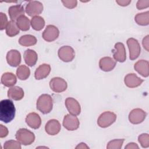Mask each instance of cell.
<instances>
[{
    "mask_svg": "<svg viewBox=\"0 0 149 149\" xmlns=\"http://www.w3.org/2000/svg\"><path fill=\"white\" fill-rule=\"evenodd\" d=\"M16 108L13 102L9 99L0 102V120L5 123L11 122L15 116Z\"/></svg>",
    "mask_w": 149,
    "mask_h": 149,
    "instance_id": "obj_1",
    "label": "cell"
},
{
    "mask_svg": "<svg viewBox=\"0 0 149 149\" xmlns=\"http://www.w3.org/2000/svg\"><path fill=\"white\" fill-rule=\"evenodd\" d=\"M53 100L51 96L47 94H43L41 95L36 104L37 109L43 114H47L49 113L52 109Z\"/></svg>",
    "mask_w": 149,
    "mask_h": 149,
    "instance_id": "obj_2",
    "label": "cell"
},
{
    "mask_svg": "<svg viewBox=\"0 0 149 149\" xmlns=\"http://www.w3.org/2000/svg\"><path fill=\"white\" fill-rule=\"evenodd\" d=\"M15 137L16 140L24 146L30 145L35 140L34 134L26 128L19 129L16 132Z\"/></svg>",
    "mask_w": 149,
    "mask_h": 149,
    "instance_id": "obj_3",
    "label": "cell"
},
{
    "mask_svg": "<svg viewBox=\"0 0 149 149\" xmlns=\"http://www.w3.org/2000/svg\"><path fill=\"white\" fill-rule=\"evenodd\" d=\"M116 119V115L111 111L102 113L97 119L98 125L102 128H106L112 125Z\"/></svg>",
    "mask_w": 149,
    "mask_h": 149,
    "instance_id": "obj_4",
    "label": "cell"
},
{
    "mask_svg": "<svg viewBox=\"0 0 149 149\" xmlns=\"http://www.w3.org/2000/svg\"><path fill=\"white\" fill-rule=\"evenodd\" d=\"M25 10L26 13L31 17L37 16L43 10V5L37 1H30L26 5Z\"/></svg>",
    "mask_w": 149,
    "mask_h": 149,
    "instance_id": "obj_5",
    "label": "cell"
},
{
    "mask_svg": "<svg viewBox=\"0 0 149 149\" xmlns=\"http://www.w3.org/2000/svg\"><path fill=\"white\" fill-rule=\"evenodd\" d=\"M129 49V58L130 60L137 59L140 54L141 48L138 41L133 38H129L126 41Z\"/></svg>",
    "mask_w": 149,
    "mask_h": 149,
    "instance_id": "obj_6",
    "label": "cell"
},
{
    "mask_svg": "<svg viewBox=\"0 0 149 149\" xmlns=\"http://www.w3.org/2000/svg\"><path fill=\"white\" fill-rule=\"evenodd\" d=\"M58 55L61 61L65 62H69L74 58L75 52L72 47L66 45L62 46L59 49Z\"/></svg>",
    "mask_w": 149,
    "mask_h": 149,
    "instance_id": "obj_7",
    "label": "cell"
},
{
    "mask_svg": "<svg viewBox=\"0 0 149 149\" xmlns=\"http://www.w3.org/2000/svg\"><path fill=\"white\" fill-rule=\"evenodd\" d=\"M80 125L79 119L75 115L67 114L64 116L63 126L68 130L73 131L77 129Z\"/></svg>",
    "mask_w": 149,
    "mask_h": 149,
    "instance_id": "obj_8",
    "label": "cell"
},
{
    "mask_svg": "<svg viewBox=\"0 0 149 149\" xmlns=\"http://www.w3.org/2000/svg\"><path fill=\"white\" fill-rule=\"evenodd\" d=\"M49 87L55 93H61L66 90L68 84L63 79L59 77H55L50 80Z\"/></svg>",
    "mask_w": 149,
    "mask_h": 149,
    "instance_id": "obj_9",
    "label": "cell"
},
{
    "mask_svg": "<svg viewBox=\"0 0 149 149\" xmlns=\"http://www.w3.org/2000/svg\"><path fill=\"white\" fill-rule=\"evenodd\" d=\"M59 35L58 29L54 25H48L42 33L43 39L47 42L55 41Z\"/></svg>",
    "mask_w": 149,
    "mask_h": 149,
    "instance_id": "obj_10",
    "label": "cell"
},
{
    "mask_svg": "<svg viewBox=\"0 0 149 149\" xmlns=\"http://www.w3.org/2000/svg\"><path fill=\"white\" fill-rule=\"evenodd\" d=\"M147 116L146 112L140 108L133 109L129 115V120L132 124H139L143 122Z\"/></svg>",
    "mask_w": 149,
    "mask_h": 149,
    "instance_id": "obj_11",
    "label": "cell"
},
{
    "mask_svg": "<svg viewBox=\"0 0 149 149\" xmlns=\"http://www.w3.org/2000/svg\"><path fill=\"white\" fill-rule=\"evenodd\" d=\"M114 59L119 62H124L126 59V53L125 45L122 42L115 44L114 49L112 51Z\"/></svg>",
    "mask_w": 149,
    "mask_h": 149,
    "instance_id": "obj_12",
    "label": "cell"
},
{
    "mask_svg": "<svg viewBox=\"0 0 149 149\" xmlns=\"http://www.w3.org/2000/svg\"><path fill=\"white\" fill-rule=\"evenodd\" d=\"M65 104L70 114L77 116L80 113V105L76 99L72 97H68L65 100Z\"/></svg>",
    "mask_w": 149,
    "mask_h": 149,
    "instance_id": "obj_13",
    "label": "cell"
},
{
    "mask_svg": "<svg viewBox=\"0 0 149 149\" xmlns=\"http://www.w3.org/2000/svg\"><path fill=\"white\" fill-rule=\"evenodd\" d=\"M6 58L8 63L12 67L19 66L21 62L20 53L16 49H11L8 51Z\"/></svg>",
    "mask_w": 149,
    "mask_h": 149,
    "instance_id": "obj_14",
    "label": "cell"
},
{
    "mask_svg": "<svg viewBox=\"0 0 149 149\" xmlns=\"http://www.w3.org/2000/svg\"><path fill=\"white\" fill-rule=\"evenodd\" d=\"M61 126L59 122L56 119L49 120L45 126V130L46 133L49 135L54 136L59 133Z\"/></svg>",
    "mask_w": 149,
    "mask_h": 149,
    "instance_id": "obj_15",
    "label": "cell"
},
{
    "mask_svg": "<svg viewBox=\"0 0 149 149\" xmlns=\"http://www.w3.org/2000/svg\"><path fill=\"white\" fill-rule=\"evenodd\" d=\"M26 122L29 127L34 129H38L41 124V119L40 115L36 112L29 113L26 118Z\"/></svg>",
    "mask_w": 149,
    "mask_h": 149,
    "instance_id": "obj_16",
    "label": "cell"
},
{
    "mask_svg": "<svg viewBox=\"0 0 149 149\" xmlns=\"http://www.w3.org/2000/svg\"><path fill=\"white\" fill-rule=\"evenodd\" d=\"M143 81L134 73H129L125 76L124 79L125 85L129 88L137 87L140 86Z\"/></svg>",
    "mask_w": 149,
    "mask_h": 149,
    "instance_id": "obj_17",
    "label": "cell"
},
{
    "mask_svg": "<svg viewBox=\"0 0 149 149\" xmlns=\"http://www.w3.org/2000/svg\"><path fill=\"white\" fill-rule=\"evenodd\" d=\"M116 64V61L109 56L103 57L99 61V67L104 72L111 71L114 69Z\"/></svg>",
    "mask_w": 149,
    "mask_h": 149,
    "instance_id": "obj_18",
    "label": "cell"
},
{
    "mask_svg": "<svg viewBox=\"0 0 149 149\" xmlns=\"http://www.w3.org/2000/svg\"><path fill=\"white\" fill-rule=\"evenodd\" d=\"M8 13L11 20L15 21L20 16L24 15V9L21 5H12L9 8Z\"/></svg>",
    "mask_w": 149,
    "mask_h": 149,
    "instance_id": "obj_19",
    "label": "cell"
},
{
    "mask_svg": "<svg viewBox=\"0 0 149 149\" xmlns=\"http://www.w3.org/2000/svg\"><path fill=\"white\" fill-rule=\"evenodd\" d=\"M149 63L146 60H139L136 62L134 65V68L140 74L144 77H147L149 75Z\"/></svg>",
    "mask_w": 149,
    "mask_h": 149,
    "instance_id": "obj_20",
    "label": "cell"
},
{
    "mask_svg": "<svg viewBox=\"0 0 149 149\" xmlns=\"http://www.w3.org/2000/svg\"><path fill=\"white\" fill-rule=\"evenodd\" d=\"M51 72V66L47 63L40 65L36 70L34 77L37 80H41L46 78Z\"/></svg>",
    "mask_w": 149,
    "mask_h": 149,
    "instance_id": "obj_21",
    "label": "cell"
},
{
    "mask_svg": "<svg viewBox=\"0 0 149 149\" xmlns=\"http://www.w3.org/2000/svg\"><path fill=\"white\" fill-rule=\"evenodd\" d=\"M24 60L26 63L29 66H33L36 65L37 59L38 55L36 51L33 49H26L23 54Z\"/></svg>",
    "mask_w": 149,
    "mask_h": 149,
    "instance_id": "obj_22",
    "label": "cell"
},
{
    "mask_svg": "<svg viewBox=\"0 0 149 149\" xmlns=\"http://www.w3.org/2000/svg\"><path fill=\"white\" fill-rule=\"evenodd\" d=\"M23 90L19 86H13L8 90V97L15 101L21 100L24 97Z\"/></svg>",
    "mask_w": 149,
    "mask_h": 149,
    "instance_id": "obj_23",
    "label": "cell"
},
{
    "mask_svg": "<svg viewBox=\"0 0 149 149\" xmlns=\"http://www.w3.org/2000/svg\"><path fill=\"white\" fill-rule=\"evenodd\" d=\"M1 81L5 87H10L13 86L16 83L17 79L13 73L11 72H6L2 75Z\"/></svg>",
    "mask_w": 149,
    "mask_h": 149,
    "instance_id": "obj_24",
    "label": "cell"
},
{
    "mask_svg": "<svg viewBox=\"0 0 149 149\" xmlns=\"http://www.w3.org/2000/svg\"><path fill=\"white\" fill-rule=\"evenodd\" d=\"M37 38L33 35L26 34L21 36L19 40V43L24 47H29L37 43Z\"/></svg>",
    "mask_w": 149,
    "mask_h": 149,
    "instance_id": "obj_25",
    "label": "cell"
},
{
    "mask_svg": "<svg viewBox=\"0 0 149 149\" xmlns=\"http://www.w3.org/2000/svg\"><path fill=\"white\" fill-rule=\"evenodd\" d=\"M30 74V70L28 66L22 65L19 66L16 70V76L19 79L25 80L27 79Z\"/></svg>",
    "mask_w": 149,
    "mask_h": 149,
    "instance_id": "obj_26",
    "label": "cell"
},
{
    "mask_svg": "<svg viewBox=\"0 0 149 149\" xmlns=\"http://www.w3.org/2000/svg\"><path fill=\"white\" fill-rule=\"evenodd\" d=\"M30 23L32 28L36 31H40L45 26L44 19L40 16L33 17L31 19Z\"/></svg>",
    "mask_w": 149,
    "mask_h": 149,
    "instance_id": "obj_27",
    "label": "cell"
},
{
    "mask_svg": "<svg viewBox=\"0 0 149 149\" xmlns=\"http://www.w3.org/2000/svg\"><path fill=\"white\" fill-rule=\"evenodd\" d=\"M5 29L6 33L9 37H14L19 33V29L15 21L13 20L8 22Z\"/></svg>",
    "mask_w": 149,
    "mask_h": 149,
    "instance_id": "obj_28",
    "label": "cell"
},
{
    "mask_svg": "<svg viewBox=\"0 0 149 149\" xmlns=\"http://www.w3.org/2000/svg\"><path fill=\"white\" fill-rule=\"evenodd\" d=\"M135 22L141 26H147L149 24V12L137 13L134 17Z\"/></svg>",
    "mask_w": 149,
    "mask_h": 149,
    "instance_id": "obj_29",
    "label": "cell"
},
{
    "mask_svg": "<svg viewBox=\"0 0 149 149\" xmlns=\"http://www.w3.org/2000/svg\"><path fill=\"white\" fill-rule=\"evenodd\" d=\"M16 24L20 30L22 31H27L30 29L31 23L27 17L25 15H23L16 20Z\"/></svg>",
    "mask_w": 149,
    "mask_h": 149,
    "instance_id": "obj_30",
    "label": "cell"
},
{
    "mask_svg": "<svg viewBox=\"0 0 149 149\" xmlns=\"http://www.w3.org/2000/svg\"><path fill=\"white\" fill-rule=\"evenodd\" d=\"M124 139H114L108 142L107 146V149H120L122 147Z\"/></svg>",
    "mask_w": 149,
    "mask_h": 149,
    "instance_id": "obj_31",
    "label": "cell"
},
{
    "mask_svg": "<svg viewBox=\"0 0 149 149\" xmlns=\"http://www.w3.org/2000/svg\"><path fill=\"white\" fill-rule=\"evenodd\" d=\"M4 149H21V145L19 141L17 140H10L6 141L4 143Z\"/></svg>",
    "mask_w": 149,
    "mask_h": 149,
    "instance_id": "obj_32",
    "label": "cell"
},
{
    "mask_svg": "<svg viewBox=\"0 0 149 149\" xmlns=\"http://www.w3.org/2000/svg\"><path fill=\"white\" fill-rule=\"evenodd\" d=\"M138 141L143 148L149 147V135L147 133H143L139 136Z\"/></svg>",
    "mask_w": 149,
    "mask_h": 149,
    "instance_id": "obj_33",
    "label": "cell"
},
{
    "mask_svg": "<svg viewBox=\"0 0 149 149\" xmlns=\"http://www.w3.org/2000/svg\"><path fill=\"white\" fill-rule=\"evenodd\" d=\"M0 29L1 30H2L5 29V28L6 29L7 26V24L8 23V18L6 15L2 12L0 13Z\"/></svg>",
    "mask_w": 149,
    "mask_h": 149,
    "instance_id": "obj_34",
    "label": "cell"
},
{
    "mask_svg": "<svg viewBox=\"0 0 149 149\" xmlns=\"http://www.w3.org/2000/svg\"><path fill=\"white\" fill-rule=\"evenodd\" d=\"M62 3L63 6L68 9L74 8L77 4V1L76 0H69V1H62Z\"/></svg>",
    "mask_w": 149,
    "mask_h": 149,
    "instance_id": "obj_35",
    "label": "cell"
},
{
    "mask_svg": "<svg viewBox=\"0 0 149 149\" xmlns=\"http://www.w3.org/2000/svg\"><path fill=\"white\" fill-rule=\"evenodd\" d=\"M149 6L148 0H139L136 3V7L139 10H141L147 8Z\"/></svg>",
    "mask_w": 149,
    "mask_h": 149,
    "instance_id": "obj_36",
    "label": "cell"
},
{
    "mask_svg": "<svg viewBox=\"0 0 149 149\" xmlns=\"http://www.w3.org/2000/svg\"><path fill=\"white\" fill-rule=\"evenodd\" d=\"M0 137L1 138H3L7 136L8 134V129H7L6 127L3 126L2 125H0Z\"/></svg>",
    "mask_w": 149,
    "mask_h": 149,
    "instance_id": "obj_37",
    "label": "cell"
},
{
    "mask_svg": "<svg viewBox=\"0 0 149 149\" xmlns=\"http://www.w3.org/2000/svg\"><path fill=\"white\" fill-rule=\"evenodd\" d=\"M148 37H149V36L147 35L146 36L143 40V41H142V44H143V46L144 47V48L145 49H146L147 51H148L149 49H148Z\"/></svg>",
    "mask_w": 149,
    "mask_h": 149,
    "instance_id": "obj_38",
    "label": "cell"
},
{
    "mask_svg": "<svg viewBox=\"0 0 149 149\" xmlns=\"http://www.w3.org/2000/svg\"><path fill=\"white\" fill-rule=\"evenodd\" d=\"M116 2L120 6H126L129 5L131 3V1H126V0H117Z\"/></svg>",
    "mask_w": 149,
    "mask_h": 149,
    "instance_id": "obj_39",
    "label": "cell"
},
{
    "mask_svg": "<svg viewBox=\"0 0 149 149\" xmlns=\"http://www.w3.org/2000/svg\"><path fill=\"white\" fill-rule=\"evenodd\" d=\"M125 149H139L138 145L135 143H129L125 147Z\"/></svg>",
    "mask_w": 149,
    "mask_h": 149,
    "instance_id": "obj_40",
    "label": "cell"
},
{
    "mask_svg": "<svg viewBox=\"0 0 149 149\" xmlns=\"http://www.w3.org/2000/svg\"><path fill=\"white\" fill-rule=\"evenodd\" d=\"M76 149H79V148H81V149H84V148H89L88 146H87L86 145V144L84 143H81L80 144H79L76 147Z\"/></svg>",
    "mask_w": 149,
    "mask_h": 149,
    "instance_id": "obj_41",
    "label": "cell"
}]
</instances>
